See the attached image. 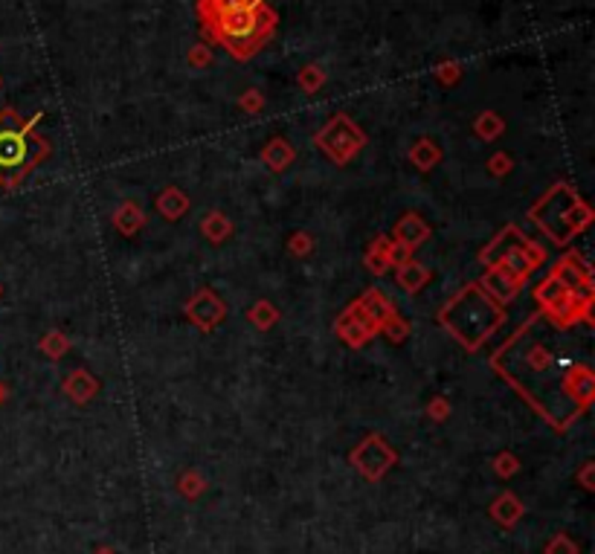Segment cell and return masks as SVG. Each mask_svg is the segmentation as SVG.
Masks as SVG:
<instances>
[{
  "label": "cell",
  "instance_id": "cell-6",
  "mask_svg": "<svg viewBox=\"0 0 595 554\" xmlns=\"http://www.w3.org/2000/svg\"><path fill=\"white\" fill-rule=\"evenodd\" d=\"M259 0H201L197 12H229V9H247Z\"/></svg>",
  "mask_w": 595,
  "mask_h": 554
},
{
  "label": "cell",
  "instance_id": "cell-1",
  "mask_svg": "<svg viewBox=\"0 0 595 554\" xmlns=\"http://www.w3.org/2000/svg\"><path fill=\"white\" fill-rule=\"evenodd\" d=\"M569 322L531 317L494 358L499 374L555 427H567L592 398V369L578 358Z\"/></svg>",
  "mask_w": 595,
  "mask_h": 554
},
{
  "label": "cell",
  "instance_id": "cell-4",
  "mask_svg": "<svg viewBox=\"0 0 595 554\" xmlns=\"http://www.w3.org/2000/svg\"><path fill=\"white\" fill-rule=\"evenodd\" d=\"M499 317H503V311L479 288H465L462 294L442 311V322L447 326V331H451L465 349H476L479 342L497 328Z\"/></svg>",
  "mask_w": 595,
  "mask_h": 554
},
{
  "label": "cell",
  "instance_id": "cell-2",
  "mask_svg": "<svg viewBox=\"0 0 595 554\" xmlns=\"http://www.w3.org/2000/svg\"><path fill=\"white\" fill-rule=\"evenodd\" d=\"M206 29L218 44H224L236 58H250L262 50L276 29V15L265 0L247 9H229V12H201Z\"/></svg>",
  "mask_w": 595,
  "mask_h": 554
},
{
  "label": "cell",
  "instance_id": "cell-5",
  "mask_svg": "<svg viewBox=\"0 0 595 554\" xmlns=\"http://www.w3.org/2000/svg\"><path fill=\"white\" fill-rule=\"evenodd\" d=\"M537 224L546 229V235H552L555 242H569L578 229L587 224V206L576 201V195H569L567 189H558L555 195H549L546 201L537 206Z\"/></svg>",
  "mask_w": 595,
  "mask_h": 554
},
{
  "label": "cell",
  "instance_id": "cell-3",
  "mask_svg": "<svg viewBox=\"0 0 595 554\" xmlns=\"http://www.w3.org/2000/svg\"><path fill=\"white\" fill-rule=\"evenodd\" d=\"M47 145L33 128L18 119L15 111H0V186H18L24 174L38 165Z\"/></svg>",
  "mask_w": 595,
  "mask_h": 554
}]
</instances>
